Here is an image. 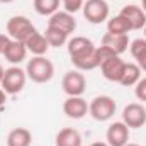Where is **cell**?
<instances>
[{
	"instance_id": "1",
	"label": "cell",
	"mask_w": 146,
	"mask_h": 146,
	"mask_svg": "<svg viewBox=\"0 0 146 146\" xmlns=\"http://www.w3.org/2000/svg\"><path fill=\"white\" fill-rule=\"evenodd\" d=\"M26 73L34 83H46V82H49L53 78L54 66L48 58L34 56L33 60H29V63L26 66Z\"/></svg>"
},
{
	"instance_id": "2",
	"label": "cell",
	"mask_w": 146,
	"mask_h": 146,
	"mask_svg": "<svg viewBox=\"0 0 146 146\" xmlns=\"http://www.w3.org/2000/svg\"><path fill=\"white\" fill-rule=\"evenodd\" d=\"M26 78H27V73L22 68L12 66V68L5 70V73H3V78H2V83H0L2 90L9 95H15L26 87Z\"/></svg>"
},
{
	"instance_id": "3",
	"label": "cell",
	"mask_w": 146,
	"mask_h": 146,
	"mask_svg": "<svg viewBox=\"0 0 146 146\" xmlns=\"http://www.w3.org/2000/svg\"><path fill=\"white\" fill-rule=\"evenodd\" d=\"M7 33L10 39H15V41H21V42H26V39L31 36L33 33H36V27L33 26V22L24 17V15H15L12 19H9L7 22Z\"/></svg>"
},
{
	"instance_id": "4",
	"label": "cell",
	"mask_w": 146,
	"mask_h": 146,
	"mask_svg": "<svg viewBox=\"0 0 146 146\" xmlns=\"http://www.w3.org/2000/svg\"><path fill=\"white\" fill-rule=\"evenodd\" d=\"M88 112L95 121H109L110 117L115 114V102L109 95H100L95 97L90 106H88Z\"/></svg>"
},
{
	"instance_id": "5",
	"label": "cell",
	"mask_w": 146,
	"mask_h": 146,
	"mask_svg": "<svg viewBox=\"0 0 146 146\" xmlns=\"http://www.w3.org/2000/svg\"><path fill=\"white\" fill-rule=\"evenodd\" d=\"M82 9L85 19L92 24H102L109 17V5L106 0H87Z\"/></svg>"
},
{
	"instance_id": "6",
	"label": "cell",
	"mask_w": 146,
	"mask_h": 146,
	"mask_svg": "<svg viewBox=\"0 0 146 146\" xmlns=\"http://www.w3.org/2000/svg\"><path fill=\"white\" fill-rule=\"evenodd\" d=\"M61 87L68 97H82L87 88V80L80 72H68L61 80Z\"/></svg>"
},
{
	"instance_id": "7",
	"label": "cell",
	"mask_w": 146,
	"mask_h": 146,
	"mask_svg": "<svg viewBox=\"0 0 146 146\" xmlns=\"http://www.w3.org/2000/svg\"><path fill=\"white\" fill-rule=\"evenodd\" d=\"M122 122L133 129L143 127L146 124V109L141 104H136V102L126 106L122 110Z\"/></svg>"
},
{
	"instance_id": "8",
	"label": "cell",
	"mask_w": 146,
	"mask_h": 146,
	"mask_svg": "<svg viewBox=\"0 0 146 146\" xmlns=\"http://www.w3.org/2000/svg\"><path fill=\"white\" fill-rule=\"evenodd\" d=\"M66 44H68L66 48H68V54H70L72 60L87 56V54L94 53L95 48H97V46H94V42H92L90 39H87V37H83V36L73 37V39H70Z\"/></svg>"
},
{
	"instance_id": "9",
	"label": "cell",
	"mask_w": 146,
	"mask_h": 146,
	"mask_svg": "<svg viewBox=\"0 0 146 146\" xmlns=\"http://www.w3.org/2000/svg\"><path fill=\"white\" fill-rule=\"evenodd\" d=\"M124 68H126V63H124L119 56H112V58L106 60V61L100 65V70H102L104 78H107L109 82H117V83H119L121 78H122Z\"/></svg>"
},
{
	"instance_id": "10",
	"label": "cell",
	"mask_w": 146,
	"mask_h": 146,
	"mask_svg": "<svg viewBox=\"0 0 146 146\" xmlns=\"http://www.w3.org/2000/svg\"><path fill=\"white\" fill-rule=\"evenodd\" d=\"M106 138L109 146H126L129 141V127L124 122H114L109 126Z\"/></svg>"
},
{
	"instance_id": "11",
	"label": "cell",
	"mask_w": 146,
	"mask_h": 146,
	"mask_svg": "<svg viewBox=\"0 0 146 146\" xmlns=\"http://www.w3.org/2000/svg\"><path fill=\"white\" fill-rule=\"evenodd\" d=\"M48 26L51 27H56V29H61L63 33L66 34H72L73 31L76 29V21L73 17V14L63 10V12H54L53 15H49V21H48Z\"/></svg>"
},
{
	"instance_id": "12",
	"label": "cell",
	"mask_w": 146,
	"mask_h": 146,
	"mask_svg": "<svg viewBox=\"0 0 146 146\" xmlns=\"http://www.w3.org/2000/svg\"><path fill=\"white\" fill-rule=\"evenodd\" d=\"M121 15H124L127 19L133 31L143 29L146 26V12L138 5H124L121 9Z\"/></svg>"
},
{
	"instance_id": "13",
	"label": "cell",
	"mask_w": 146,
	"mask_h": 146,
	"mask_svg": "<svg viewBox=\"0 0 146 146\" xmlns=\"http://www.w3.org/2000/svg\"><path fill=\"white\" fill-rule=\"evenodd\" d=\"M63 112L70 117V119H82L87 115L88 106L87 100L82 97H68L63 104Z\"/></svg>"
},
{
	"instance_id": "14",
	"label": "cell",
	"mask_w": 146,
	"mask_h": 146,
	"mask_svg": "<svg viewBox=\"0 0 146 146\" xmlns=\"http://www.w3.org/2000/svg\"><path fill=\"white\" fill-rule=\"evenodd\" d=\"M26 54H27V48L24 42L21 41H15V39H10L3 49V56L7 61L14 63V65H19L21 61L26 60Z\"/></svg>"
},
{
	"instance_id": "15",
	"label": "cell",
	"mask_w": 146,
	"mask_h": 146,
	"mask_svg": "<svg viewBox=\"0 0 146 146\" xmlns=\"http://www.w3.org/2000/svg\"><path fill=\"white\" fill-rule=\"evenodd\" d=\"M129 44H131V42H129L127 34H110V33H106V34L102 36V46L110 48L115 54L124 53Z\"/></svg>"
},
{
	"instance_id": "16",
	"label": "cell",
	"mask_w": 146,
	"mask_h": 146,
	"mask_svg": "<svg viewBox=\"0 0 146 146\" xmlns=\"http://www.w3.org/2000/svg\"><path fill=\"white\" fill-rule=\"evenodd\" d=\"M26 48H27V51H31L34 56H44L46 53H48V49H49V42H48V39L44 37V34H41V33H33L31 36L26 39Z\"/></svg>"
},
{
	"instance_id": "17",
	"label": "cell",
	"mask_w": 146,
	"mask_h": 146,
	"mask_svg": "<svg viewBox=\"0 0 146 146\" xmlns=\"http://www.w3.org/2000/svg\"><path fill=\"white\" fill-rule=\"evenodd\" d=\"M33 134L26 127H15L7 136V146H31Z\"/></svg>"
},
{
	"instance_id": "18",
	"label": "cell",
	"mask_w": 146,
	"mask_h": 146,
	"mask_svg": "<svg viewBox=\"0 0 146 146\" xmlns=\"http://www.w3.org/2000/svg\"><path fill=\"white\" fill-rule=\"evenodd\" d=\"M56 146H82V136L76 129L65 127L56 134Z\"/></svg>"
},
{
	"instance_id": "19",
	"label": "cell",
	"mask_w": 146,
	"mask_h": 146,
	"mask_svg": "<svg viewBox=\"0 0 146 146\" xmlns=\"http://www.w3.org/2000/svg\"><path fill=\"white\" fill-rule=\"evenodd\" d=\"M139 80H141V68H139V65L126 63V68H124L122 78H121L119 83L124 85V87H131V85H136Z\"/></svg>"
},
{
	"instance_id": "20",
	"label": "cell",
	"mask_w": 146,
	"mask_h": 146,
	"mask_svg": "<svg viewBox=\"0 0 146 146\" xmlns=\"http://www.w3.org/2000/svg\"><path fill=\"white\" fill-rule=\"evenodd\" d=\"M68 36H70V34L63 33L61 29L51 27V26H48V29H46V33H44V37H46L48 42H49V48H61V46H65V44L68 42Z\"/></svg>"
},
{
	"instance_id": "21",
	"label": "cell",
	"mask_w": 146,
	"mask_h": 146,
	"mask_svg": "<svg viewBox=\"0 0 146 146\" xmlns=\"http://www.w3.org/2000/svg\"><path fill=\"white\" fill-rule=\"evenodd\" d=\"M129 31H133L131 24L121 14L115 15V17H112V19H109V22H107V33H110V34H127Z\"/></svg>"
},
{
	"instance_id": "22",
	"label": "cell",
	"mask_w": 146,
	"mask_h": 146,
	"mask_svg": "<svg viewBox=\"0 0 146 146\" xmlns=\"http://www.w3.org/2000/svg\"><path fill=\"white\" fill-rule=\"evenodd\" d=\"M72 63H73V66H75L76 70H82V72L95 70V68H99V66H100V61H99V58H97L95 51H94V53H90V54H87V56H82V58L72 60Z\"/></svg>"
},
{
	"instance_id": "23",
	"label": "cell",
	"mask_w": 146,
	"mask_h": 146,
	"mask_svg": "<svg viewBox=\"0 0 146 146\" xmlns=\"http://www.w3.org/2000/svg\"><path fill=\"white\" fill-rule=\"evenodd\" d=\"M60 0H34V9L39 15H53L58 12Z\"/></svg>"
},
{
	"instance_id": "24",
	"label": "cell",
	"mask_w": 146,
	"mask_h": 146,
	"mask_svg": "<svg viewBox=\"0 0 146 146\" xmlns=\"http://www.w3.org/2000/svg\"><path fill=\"white\" fill-rule=\"evenodd\" d=\"M131 54L133 58L138 61V65L141 66L146 61V39H134L131 42Z\"/></svg>"
},
{
	"instance_id": "25",
	"label": "cell",
	"mask_w": 146,
	"mask_h": 146,
	"mask_svg": "<svg viewBox=\"0 0 146 146\" xmlns=\"http://www.w3.org/2000/svg\"><path fill=\"white\" fill-rule=\"evenodd\" d=\"M95 54H97V58H99V61H100V65L106 61V60H109L112 56H119V54H115L110 48L107 46H99V48H95Z\"/></svg>"
},
{
	"instance_id": "26",
	"label": "cell",
	"mask_w": 146,
	"mask_h": 146,
	"mask_svg": "<svg viewBox=\"0 0 146 146\" xmlns=\"http://www.w3.org/2000/svg\"><path fill=\"white\" fill-rule=\"evenodd\" d=\"M134 95H136L138 100L146 102V78L139 80V82L136 83V87H134Z\"/></svg>"
},
{
	"instance_id": "27",
	"label": "cell",
	"mask_w": 146,
	"mask_h": 146,
	"mask_svg": "<svg viewBox=\"0 0 146 146\" xmlns=\"http://www.w3.org/2000/svg\"><path fill=\"white\" fill-rule=\"evenodd\" d=\"M83 0H63V5H65V10L70 12V14H75L78 12L82 7H83Z\"/></svg>"
},
{
	"instance_id": "28",
	"label": "cell",
	"mask_w": 146,
	"mask_h": 146,
	"mask_svg": "<svg viewBox=\"0 0 146 146\" xmlns=\"http://www.w3.org/2000/svg\"><path fill=\"white\" fill-rule=\"evenodd\" d=\"M9 41H10V37H7L5 34H0V54H3V49H5Z\"/></svg>"
},
{
	"instance_id": "29",
	"label": "cell",
	"mask_w": 146,
	"mask_h": 146,
	"mask_svg": "<svg viewBox=\"0 0 146 146\" xmlns=\"http://www.w3.org/2000/svg\"><path fill=\"white\" fill-rule=\"evenodd\" d=\"M3 104H5V92L0 88V107H2Z\"/></svg>"
},
{
	"instance_id": "30",
	"label": "cell",
	"mask_w": 146,
	"mask_h": 146,
	"mask_svg": "<svg viewBox=\"0 0 146 146\" xmlns=\"http://www.w3.org/2000/svg\"><path fill=\"white\" fill-rule=\"evenodd\" d=\"M88 146H109L107 143H92V145H88Z\"/></svg>"
},
{
	"instance_id": "31",
	"label": "cell",
	"mask_w": 146,
	"mask_h": 146,
	"mask_svg": "<svg viewBox=\"0 0 146 146\" xmlns=\"http://www.w3.org/2000/svg\"><path fill=\"white\" fill-rule=\"evenodd\" d=\"M3 73H5V70L2 68V65H0V83H2V78H3Z\"/></svg>"
},
{
	"instance_id": "32",
	"label": "cell",
	"mask_w": 146,
	"mask_h": 146,
	"mask_svg": "<svg viewBox=\"0 0 146 146\" xmlns=\"http://www.w3.org/2000/svg\"><path fill=\"white\" fill-rule=\"evenodd\" d=\"M10 2H14V0H0V3H10Z\"/></svg>"
},
{
	"instance_id": "33",
	"label": "cell",
	"mask_w": 146,
	"mask_h": 146,
	"mask_svg": "<svg viewBox=\"0 0 146 146\" xmlns=\"http://www.w3.org/2000/svg\"><path fill=\"white\" fill-rule=\"evenodd\" d=\"M141 3H143V10L146 12V0H141Z\"/></svg>"
},
{
	"instance_id": "34",
	"label": "cell",
	"mask_w": 146,
	"mask_h": 146,
	"mask_svg": "<svg viewBox=\"0 0 146 146\" xmlns=\"http://www.w3.org/2000/svg\"><path fill=\"white\" fill-rule=\"evenodd\" d=\"M139 68H141V70H145V72H146V61L143 63V65H141V66H139Z\"/></svg>"
},
{
	"instance_id": "35",
	"label": "cell",
	"mask_w": 146,
	"mask_h": 146,
	"mask_svg": "<svg viewBox=\"0 0 146 146\" xmlns=\"http://www.w3.org/2000/svg\"><path fill=\"white\" fill-rule=\"evenodd\" d=\"M126 146H139V145H134V143H127Z\"/></svg>"
},
{
	"instance_id": "36",
	"label": "cell",
	"mask_w": 146,
	"mask_h": 146,
	"mask_svg": "<svg viewBox=\"0 0 146 146\" xmlns=\"http://www.w3.org/2000/svg\"><path fill=\"white\" fill-rule=\"evenodd\" d=\"M145 36H146V26H145Z\"/></svg>"
}]
</instances>
